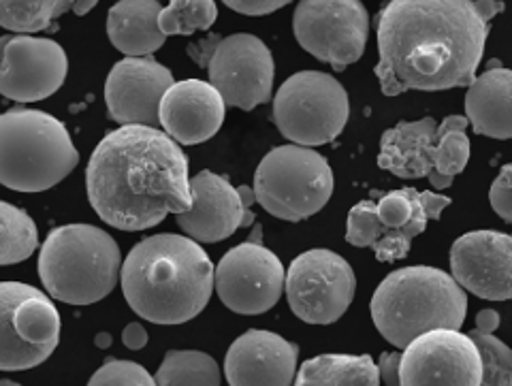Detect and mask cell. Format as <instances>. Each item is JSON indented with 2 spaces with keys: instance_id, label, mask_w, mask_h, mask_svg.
Returning <instances> with one entry per match:
<instances>
[{
  "instance_id": "1",
  "label": "cell",
  "mask_w": 512,
  "mask_h": 386,
  "mask_svg": "<svg viewBox=\"0 0 512 386\" xmlns=\"http://www.w3.org/2000/svg\"><path fill=\"white\" fill-rule=\"evenodd\" d=\"M502 0H391L378 13L382 94L470 88Z\"/></svg>"
},
{
  "instance_id": "2",
  "label": "cell",
  "mask_w": 512,
  "mask_h": 386,
  "mask_svg": "<svg viewBox=\"0 0 512 386\" xmlns=\"http://www.w3.org/2000/svg\"><path fill=\"white\" fill-rule=\"evenodd\" d=\"M86 190L99 218L128 233L192 207L188 158L154 126L126 124L105 135L90 156Z\"/></svg>"
},
{
  "instance_id": "3",
  "label": "cell",
  "mask_w": 512,
  "mask_h": 386,
  "mask_svg": "<svg viewBox=\"0 0 512 386\" xmlns=\"http://www.w3.org/2000/svg\"><path fill=\"white\" fill-rule=\"evenodd\" d=\"M122 293L131 310L154 325H184L210 303L216 267L199 241L160 233L141 239L122 265Z\"/></svg>"
},
{
  "instance_id": "4",
  "label": "cell",
  "mask_w": 512,
  "mask_h": 386,
  "mask_svg": "<svg viewBox=\"0 0 512 386\" xmlns=\"http://www.w3.org/2000/svg\"><path fill=\"white\" fill-rule=\"evenodd\" d=\"M370 310L384 340L406 350L427 331L461 329L468 314V295L442 269L404 267L380 282Z\"/></svg>"
},
{
  "instance_id": "5",
  "label": "cell",
  "mask_w": 512,
  "mask_h": 386,
  "mask_svg": "<svg viewBox=\"0 0 512 386\" xmlns=\"http://www.w3.org/2000/svg\"><path fill=\"white\" fill-rule=\"evenodd\" d=\"M116 239L92 224H67L47 235L39 254V278L47 295L69 305L105 299L122 278Z\"/></svg>"
},
{
  "instance_id": "6",
  "label": "cell",
  "mask_w": 512,
  "mask_h": 386,
  "mask_svg": "<svg viewBox=\"0 0 512 386\" xmlns=\"http://www.w3.org/2000/svg\"><path fill=\"white\" fill-rule=\"evenodd\" d=\"M79 152L60 120L13 107L0 118V182L15 192H43L77 167Z\"/></svg>"
},
{
  "instance_id": "7",
  "label": "cell",
  "mask_w": 512,
  "mask_h": 386,
  "mask_svg": "<svg viewBox=\"0 0 512 386\" xmlns=\"http://www.w3.org/2000/svg\"><path fill=\"white\" fill-rule=\"evenodd\" d=\"M256 201L267 214L286 222L306 220L333 195V171L323 154L310 148L280 146L265 154L254 173Z\"/></svg>"
},
{
  "instance_id": "8",
  "label": "cell",
  "mask_w": 512,
  "mask_h": 386,
  "mask_svg": "<svg viewBox=\"0 0 512 386\" xmlns=\"http://www.w3.org/2000/svg\"><path fill=\"white\" fill-rule=\"evenodd\" d=\"M188 56L207 69L210 84L227 105L252 111L271 99L276 64L269 47L254 35H210L188 45Z\"/></svg>"
},
{
  "instance_id": "9",
  "label": "cell",
  "mask_w": 512,
  "mask_h": 386,
  "mask_svg": "<svg viewBox=\"0 0 512 386\" xmlns=\"http://www.w3.org/2000/svg\"><path fill=\"white\" fill-rule=\"evenodd\" d=\"M350 116L344 86L323 71H299L280 86L274 99V122L282 137L303 148L338 139Z\"/></svg>"
},
{
  "instance_id": "10",
  "label": "cell",
  "mask_w": 512,
  "mask_h": 386,
  "mask_svg": "<svg viewBox=\"0 0 512 386\" xmlns=\"http://www.w3.org/2000/svg\"><path fill=\"white\" fill-rule=\"evenodd\" d=\"M0 369L24 372L54 355L60 314L50 295L22 282L0 284Z\"/></svg>"
},
{
  "instance_id": "11",
  "label": "cell",
  "mask_w": 512,
  "mask_h": 386,
  "mask_svg": "<svg viewBox=\"0 0 512 386\" xmlns=\"http://www.w3.org/2000/svg\"><path fill=\"white\" fill-rule=\"evenodd\" d=\"M293 30L303 50L340 73L363 56L370 15L361 0H301Z\"/></svg>"
},
{
  "instance_id": "12",
  "label": "cell",
  "mask_w": 512,
  "mask_h": 386,
  "mask_svg": "<svg viewBox=\"0 0 512 386\" xmlns=\"http://www.w3.org/2000/svg\"><path fill=\"white\" fill-rule=\"evenodd\" d=\"M286 299L293 314L308 325H331L350 308L357 291L352 267L331 250L299 254L286 271Z\"/></svg>"
},
{
  "instance_id": "13",
  "label": "cell",
  "mask_w": 512,
  "mask_h": 386,
  "mask_svg": "<svg viewBox=\"0 0 512 386\" xmlns=\"http://www.w3.org/2000/svg\"><path fill=\"white\" fill-rule=\"evenodd\" d=\"M256 224L252 239L222 256L216 267V293L235 314L259 316L280 301L286 288V271L278 256L261 244Z\"/></svg>"
},
{
  "instance_id": "14",
  "label": "cell",
  "mask_w": 512,
  "mask_h": 386,
  "mask_svg": "<svg viewBox=\"0 0 512 386\" xmlns=\"http://www.w3.org/2000/svg\"><path fill=\"white\" fill-rule=\"evenodd\" d=\"M483 357L470 333L427 331L402 352V386H480Z\"/></svg>"
},
{
  "instance_id": "15",
  "label": "cell",
  "mask_w": 512,
  "mask_h": 386,
  "mask_svg": "<svg viewBox=\"0 0 512 386\" xmlns=\"http://www.w3.org/2000/svg\"><path fill=\"white\" fill-rule=\"evenodd\" d=\"M192 207L175 216L178 227L199 244L229 239L237 229L250 227L256 216L250 212L256 192L250 186L233 188L227 178L201 171L190 178Z\"/></svg>"
},
{
  "instance_id": "16",
  "label": "cell",
  "mask_w": 512,
  "mask_h": 386,
  "mask_svg": "<svg viewBox=\"0 0 512 386\" xmlns=\"http://www.w3.org/2000/svg\"><path fill=\"white\" fill-rule=\"evenodd\" d=\"M3 71L0 92L15 103H37L60 90L69 73V58L52 39L15 35L0 39Z\"/></svg>"
},
{
  "instance_id": "17",
  "label": "cell",
  "mask_w": 512,
  "mask_h": 386,
  "mask_svg": "<svg viewBox=\"0 0 512 386\" xmlns=\"http://www.w3.org/2000/svg\"><path fill=\"white\" fill-rule=\"evenodd\" d=\"M173 84V73L150 56L120 60L105 82L109 118L122 126H160V105Z\"/></svg>"
},
{
  "instance_id": "18",
  "label": "cell",
  "mask_w": 512,
  "mask_h": 386,
  "mask_svg": "<svg viewBox=\"0 0 512 386\" xmlns=\"http://www.w3.org/2000/svg\"><path fill=\"white\" fill-rule=\"evenodd\" d=\"M453 278L487 301L512 299V235L472 231L451 248Z\"/></svg>"
},
{
  "instance_id": "19",
  "label": "cell",
  "mask_w": 512,
  "mask_h": 386,
  "mask_svg": "<svg viewBox=\"0 0 512 386\" xmlns=\"http://www.w3.org/2000/svg\"><path fill=\"white\" fill-rule=\"evenodd\" d=\"M451 199L434 192L399 188L376 203V259L382 263L402 261L412 248V239L427 229V220H438Z\"/></svg>"
},
{
  "instance_id": "20",
  "label": "cell",
  "mask_w": 512,
  "mask_h": 386,
  "mask_svg": "<svg viewBox=\"0 0 512 386\" xmlns=\"http://www.w3.org/2000/svg\"><path fill=\"white\" fill-rule=\"evenodd\" d=\"M297 344L265 329H250L231 344L224 359L229 386H291L297 378Z\"/></svg>"
},
{
  "instance_id": "21",
  "label": "cell",
  "mask_w": 512,
  "mask_h": 386,
  "mask_svg": "<svg viewBox=\"0 0 512 386\" xmlns=\"http://www.w3.org/2000/svg\"><path fill=\"white\" fill-rule=\"evenodd\" d=\"M224 114L227 103L210 82L184 79L167 90L160 105V126L182 146H199L220 131Z\"/></svg>"
},
{
  "instance_id": "22",
  "label": "cell",
  "mask_w": 512,
  "mask_h": 386,
  "mask_svg": "<svg viewBox=\"0 0 512 386\" xmlns=\"http://www.w3.org/2000/svg\"><path fill=\"white\" fill-rule=\"evenodd\" d=\"M440 124L434 118L399 122L380 139L378 167L402 180H423L434 173V152Z\"/></svg>"
},
{
  "instance_id": "23",
  "label": "cell",
  "mask_w": 512,
  "mask_h": 386,
  "mask_svg": "<svg viewBox=\"0 0 512 386\" xmlns=\"http://www.w3.org/2000/svg\"><path fill=\"white\" fill-rule=\"evenodd\" d=\"M466 118L476 135L512 139V71L500 67L474 79L466 94Z\"/></svg>"
},
{
  "instance_id": "24",
  "label": "cell",
  "mask_w": 512,
  "mask_h": 386,
  "mask_svg": "<svg viewBox=\"0 0 512 386\" xmlns=\"http://www.w3.org/2000/svg\"><path fill=\"white\" fill-rule=\"evenodd\" d=\"M163 9L158 0H118L107 15L111 45L128 58L158 52L167 41V35L158 24Z\"/></svg>"
},
{
  "instance_id": "25",
  "label": "cell",
  "mask_w": 512,
  "mask_h": 386,
  "mask_svg": "<svg viewBox=\"0 0 512 386\" xmlns=\"http://www.w3.org/2000/svg\"><path fill=\"white\" fill-rule=\"evenodd\" d=\"M380 369L370 355H320L303 363L295 386H380Z\"/></svg>"
},
{
  "instance_id": "26",
  "label": "cell",
  "mask_w": 512,
  "mask_h": 386,
  "mask_svg": "<svg viewBox=\"0 0 512 386\" xmlns=\"http://www.w3.org/2000/svg\"><path fill=\"white\" fill-rule=\"evenodd\" d=\"M470 120L466 116H448L438 128V139L431 160H434V173H431V186L444 190L453 184L457 175L466 169L470 160Z\"/></svg>"
},
{
  "instance_id": "27",
  "label": "cell",
  "mask_w": 512,
  "mask_h": 386,
  "mask_svg": "<svg viewBox=\"0 0 512 386\" xmlns=\"http://www.w3.org/2000/svg\"><path fill=\"white\" fill-rule=\"evenodd\" d=\"M154 378L158 386H220V365L201 350H169Z\"/></svg>"
},
{
  "instance_id": "28",
  "label": "cell",
  "mask_w": 512,
  "mask_h": 386,
  "mask_svg": "<svg viewBox=\"0 0 512 386\" xmlns=\"http://www.w3.org/2000/svg\"><path fill=\"white\" fill-rule=\"evenodd\" d=\"M37 248L39 233L35 220L20 207L7 201L0 203V263H22Z\"/></svg>"
},
{
  "instance_id": "29",
  "label": "cell",
  "mask_w": 512,
  "mask_h": 386,
  "mask_svg": "<svg viewBox=\"0 0 512 386\" xmlns=\"http://www.w3.org/2000/svg\"><path fill=\"white\" fill-rule=\"evenodd\" d=\"M73 7L75 0H0V24L15 35H28L50 28Z\"/></svg>"
},
{
  "instance_id": "30",
  "label": "cell",
  "mask_w": 512,
  "mask_h": 386,
  "mask_svg": "<svg viewBox=\"0 0 512 386\" xmlns=\"http://www.w3.org/2000/svg\"><path fill=\"white\" fill-rule=\"evenodd\" d=\"M218 18V7L214 0H169V5L160 13V30L171 35H192L197 30H207Z\"/></svg>"
},
{
  "instance_id": "31",
  "label": "cell",
  "mask_w": 512,
  "mask_h": 386,
  "mask_svg": "<svg viewBox=\"0 0 512 386\" xmlns=\"http://www.w3.org/2000/svg\"><path fill=\"white\" fill-rule=\"evenodd\" d=\"M476 342L480 357H483V382L480 386H512V348H508L500 337L483 331H470Z\"/></svg>"
},
{
  "instance_id": "32",
  "label": "cell",
  "mask_w": 512,
  "mask_h": 386,
  "mask_svg": "<svg viewBox=\"0 0 512 386\" xmlns=\"http://www.w3.org/2000/svg\"><path fill=\"white\" fill-rule=\"evenodd\" d=\"M88 386H158L156 378L143 365L135 361H122V359H107L94 376L90 378Z\"/></svg>"
},
{
  "instance_id": "33",
  "label": "cell",
  "mask_w": 512,
  "mask_h": 386,
  "mask_svg": "<svg viewBox=\"0 0 512 386\" xmlns=\"http://www.w3.org/2000/svg\"><path fill=\"white\" fill-rule=\"evenodd\" d=\"M489 201L493 212L504 222L512 224V165H504L498 178L491 184Z\"/></svg>"
},
{
  "instance_id": "34",
  "label": "cell",
  "mask_w": 512,
  "mask_h": 386,
  "mask_svg": "<svg viewBox=\"0 0 512 386\" xmlns=\"http://www.w3.org/2000/svg\"><path fill=\"white\" fill-rule=\"evenodd\" d=\"M222 3L244 15H269L293 3V0H222Z\"/></svg>"
},
{
  "instance_id": "35",
  "label": "cell",
  "mask_w": 512,
  "mask_h": 386,
  "mask_svg": "<svg viewBox=\"0 0 512 386\" xmlns=\"http://www.w3.org/2000/svg\"><path fill=\"white\" fill-rule=\"evenodd\" d=\"M378 369L384 386H402V352H382Z\"/></svg>"
},
{
  "instance_id": "36",
  "label": "cell",
  "mask_w": 512,
  "mask_h": 386,
  "mask_svg": "<svg viewBox=\"0 0 512 386\" xmlns=\"http://www.w3.org/2000/svg\"><path fill=\"white\" fill-rule=\"evenodd\" d=\"M122 342L128 350H141L146 348L148 344V331L143 329L139 323H131L126 325L124 333H122Z\"/></svg>"
},
{
  "instance_id": "37",
  "label": "cell",
  "mask_w": 512,
  "mask_h": 386,
  "mask_svg": "<svg viewBox=\"0 0 512 386\" xmlns=\"http://www.w3.org/2000/svg\"><path fill=\"white\" fill-rule=\"evenodd\" d=\"M500 327V314L495 310H483L476 316V329L483 333H493Z\"/></svg>"
},
{
  "instance_id": "38",
  "label": "cell",
  "mask_w": 512,
  "mask_h": 386,
  "mask_svg": "<svg viewBox=\"0 0 512 386\" xmlns=\"http://www.w3.org/2000/svg\"><path fill=\"white\" fill-rule=\"evenodd\" d=\"M96 3H99V0H75L73 11H75V15H86L94 9Z\"/></svg>"
},
{
  "instance_id": "39",
  "label": "cell",
  "mask_w": 512,
  "mask_h": 386,
  "mask_svg": "<svg viewBox=\"0 0 512 386\" xmlns=\"http://www.w3.org/2000/svg\"><path fill=\"white\" fill-rule=\"evenodd\" d=\"M94 344H96V348H101V350L111 348V344H114V337H111L109 333H99L94 337Z\"/></svg>"
},
{
  "instance_id": "40",
  "label": "cell",
  "mask_w": 512,
  "mask_h": 386,
  "mask_svg": "<svg viewBox=\"0 0 512 386\" xmlns=\"http://www.w3.org/2000/svg\"><path fill=\"white\" fill-rule=\"evenodd\" d=\"M0 386H22V384H18V382H13V380H0Z\"/></svg>"
}]
</instances>
